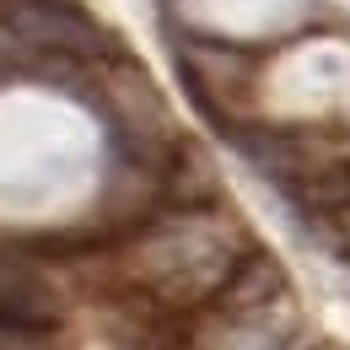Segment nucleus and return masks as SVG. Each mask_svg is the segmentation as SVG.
Listing matches in <instances>:
<instances>
[{
  "instance_id": "f257e3e1",
  "label": "nucleus",
  "mask_w": 350,
  "mask_h": 350,
  "mask_svg": "<svg viewBox=\"0 0 350 350\" xmlns=\"http://www.w3.org/2000/svg\"><path fill=\"white\" fill-rule=\"evenodd\" d=\"M0 11L11 16V27L22 33V44L38 59L49 54V59H70V65H97L113 49V38L92 22L87 11H76L65 0H0Z\"/></svg>"
},
{
  "instance_id": "f03ea898",
  "label": "nucleus",
  "mask_w": 350,
  "mask_h": 350,
  "mask_svg": "<svg viewBox=\"0 0 350 350\" xmlns=\"http://www.w3.org/2000/svg\"><path fill=\"white\" fill-rule=\"evenodd\" d=\"M97 70H103L108 119H113L119 135L135 146V157L162 151V146H167V113H162V97L151 92V81L135 70L130 59H113V65H97Z\"/></svg>"
},
{
  "instance_id": "7ed1b4c3",
  "label": "nucleus",
  "mask_w": 350,
  "mask_h": 350,
  "mask_svg": "<svg viewBox=\"0 0 350 350\" xmlns=\"http://www.w3.org/2000/svg\"><path fill=\"white\" fill-rule=\"evenodd\" d=\"M280 297H286V269L269 259V254L248 248V254L237 259V269L221 280V291L211 297V302H216V318L243 323V318H264Z\"/></svg>"
},
{
  "instance_id": "20e7f679",
  "label": "nucleus",
  "mask_w": 350,
  "mask_h": 350,
  "mask_svg": "<svg viewBox=\"0 0 350 350\" xmlns=\"http://www.w3.org/2000/svg\"><path fill=\"white\" fill-rule=\"evenodd\" d=\"M183 76L194 81V97L205 108H226L232 97H243L248 81H254L248 59L232 54V49H221V44H189L183 49Z\"/></svg>"
},
{
  "instance_id": "39448f33",
  "label": "nucleus",
  "mask_w": 350,
  "mask_h": 350,
  "mask_svg": "<svg viewBox=\"0 0 350 350\" xmlns=\"http://www.w3.org/2000/svg\"><path fill=\"white\" fill-rule=\"evenodd\" d=\"M0 323L16 329V334L49 340V334L59 329V297L49 291L38 275L5 269V275H0Z\"/></svg>"
},
{
  "instance_id": "423d86ee",
  "label": "nucleus",
  "mask_w": 350,
  "mask_h": 350,
  "mask_svg": "<svg viewBox=\"0 0 350 350\" xmlns=\"http://www.w3.org/2000/svg\"><path fill=\"white\" fill-rule=\"evenodd\" d=\"M162 194L183 205V211H200L211 194H216V167L205 162V151L200 146H178L173 157H167V167H162Z\"/></svg>"
},
{
  "instance_id": "0eeeda50",
  "label": "nucleus",
  "mask_w": 350,
  "mask_h": 350,
  "mask_svg": "<svg viewBox=\"0 0 350 350\" xmlns=\"http://www.w3.org/2000/svg\"><path fill=\"white\" fill-rule=\"evenodd\" d=\"M33 49L22 44V33L11 27V16L0 11V76H16V70H33Z\"/></svg>"
}]
</instances>
